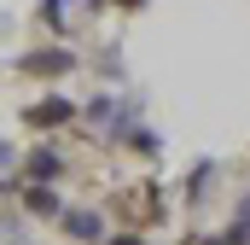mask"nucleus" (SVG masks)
<instances>
[{
    "label": "nucleus",
    "mask_w": 250,
    "mask_h": 245,
    "mask_svg": "<svg viewBox=\"0 0 250 245\" xmlns=\"http://www.w3.org/2000/svg\"><path fill=\"white\" fill-rule=\"evenodd\" d=\"M82 117V105L70 99V94H59V88H47L41 99H29L23 111H18V122L35 134V140H47V134H59V128H70V122Z\"/></svg>",
    "instance_id": "obj_1"
},
{
    "label": "nucleus",
    "mask_w": 250,
    "mask_h": 245,
    "mask_svg": "<svg viewBox=\"0 0 250 245\" xmlns=\"http://www.w3.org/2000/svg\"><path fill=\"white\" fill-rule=\"evenodd\" d=\"M76 64H82V53L76 47H64V41H53V47H29L23 59H18V76H29V82H64V76H76Z\"/></svg>",
    "instance_id": "obj_2"
},
{
    "label": "nucleus",
    "mask_w": 250,
    "mask_h": 245,
    "mask_svg": "<svg viewBox=\"0 0 250 245\" xmlns=\"http://www.w3.org/2000/svg\"><path fill=\"white\" fill-rule=\"evenodd\" d=\"M64 175H70V158H64V146H53V140H35L29 152H18V181H29V187H59Z\"/></svg>",
    "instance_id": "obj_3"
},
{
    "label": "nucleus",
    "mask_w": 250,
    "mask_h": 245,
    "mask_svg": "<svg viewBox=\"0 0 250 245\" xmlns=\"http://www.w3.org/2000/svg\"><path fill=\"white\" fill-rule=\"evenodd\" d=\"M59 234L70 245H105L111 240V222H105V210H93V204H70L59 216Z\"/></svg>",
    "instance_id": "obj_4"
},
{
    "label": "nucleus",
    "mask_w": 250,
    "mask_h": 245,
    "mask_svg": "<svg viewBox=\"0 0 250 245\" xmlns=\"http://www.w3.org/2000/svg\"><path fill=\"white\" fill-rule=\"evenodd\" d=\"M18 204H23V216H29V222H53V228H59V216L70 210L59 187H29V181L18 187Z\"/></svg>",
    "instance_id": "obj_5"
},
{
    "label": "nucleus",
    "mask_w": 250,
    "mask_h": 245,
    "mask_svg": "<svg viewBox=\"0 0 250 245\" xmlns=\"http://www.w3.org/2000/svg\"><path fill=\"white\" fill-rule=\"evenodd\" d=\"M117 146H128V152H134V158H146V164H157V158H163V134H157V128H146L140 111H128V117H123Z\"/></svg>",
    "instance_id": "obj_6"
},
{
    "label": "nucleus",
    "mask_w": 250,
    "mask_h": 245,
    "mask_svg": "<svg viewBox=\"0 0 250 245\" xmlns=\"http://www.w3.org/2000/svg\"><path fill=\"white\" fill-rule=\"evenodd\" d=\"M198 245H250V193H239V204H233L227 228H221L215 240H198Z\"/></svg>",
    "instance_id": "obj_7"
},
{
    "label": "nucleus",
    "mask_w": 250,
    "mask_h": 245,
    "mask_svg": "<svg viewBox=\"0 0 250 245\" xmlns=\"http://www.w3.org/2000/svg\"><path fill=\"white\" fill-rule=\"evenodd\" d=\"M215 175H221V164H215V158H204V164L187 175V204H204V198H209V187H215Z\"/></svg>",
    "instance_id": "obj_8"
},
{
    "label": "nucleus",
    "mask_w": 250,
    "mask_h": 245,
    "mask_svg": "<svg viewBox=\"0 0 250 245\" xmlns=\"http://www.w3.org/2000/svg\"><path fill=\"white\" fill-rule=\"evenodd\" d=\"M35 24H47V35H70L64 29V0H41L35 6Z\"/></svg>",
    "instance_id": "obj_9"
},
{
    "label": "nucleus",
    "mask_w": 250,
    "mask_h": 245,
    "mask_svg": "<svg viewBox=\"0 0 250 245\" xmlns=\"http://www.w3.org/2000/svg\"><path fill=\"white\" fill-rule=\"evenodd\" d=\"M105 245H151V240H146V234H134V228H128V234H111V240H105Z\"/></svg>",
    "instance_id": "obj_10"
},
{
    "label": "nucleus",
    "mask_w": 250,
    "mask_h": 245,
    "mask_svg": "<svg viewBox=\"0 0 250 245\" xmlns=\"http://www.w3.org/2000/svg\"><path fill=\"white\" fill-rule=\"evenodd\" d=\"M0 170H18V152H12V140L0 134Z\"/></svg>",
    "instance_id": "obj_11"
},
{
    "label": "nucleus",
    "mask_w": 250,
    "mask_h": 245,
    "mask_svg": "<svg viewBox=\"0 0 250 245\" xmlns=\"http://www.w3.org/2000/svg\"><path fill=\"white\" fill-rule=\"evenodd\" d=\"M111 6H117V12H128V18H140V12H146L151 0H111Z\"/></svg>",
    "instance_id": "obj_12"
},
{
    "label": "nucleus",
    "mask_w": 250,
    "mask_h": 245,
    "mask_svg": "<svg viewBox=\"0 0 250 245\" xmlns=\"http://www.w3.org/2000/svg\"><path fill=\"white\" fill-rule=\"evenodd\" d=\"M64 6H82V12H105L111 0H64Z\"/></svg>",
    "instance_id": "obj_13"
}]
</instances>
